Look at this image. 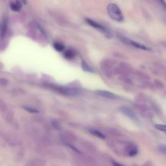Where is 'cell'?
<instances>
[{
  "label": "cell",
  "instance_id": "cell-1",
  "mask_svg": "<svg viewBox=\"0 0 166 166\" xmlns=\"http://www.w3.org/2000/svg\"><path fill=\"white\" fill-rule=\"evenodd\" d=\"M107 11L108 15L112 19L118 22H121L124 20L123 15L120 9L114 3H110L107 6Z\"/></svg>",
  "mask_w": 166,
  "mask_h": 166
},
{
  "label": "cell",
  "instance_id": "cell-2",
  "mask_svg": "<svg viewBox=\"0 0 166 166\" xmlns=\"http://www.w3.org/2000/svg\"><path fill=\"white\" fill-rule=\"evenodd\" d=\"M59 90L64 93V94L68 95V96H75L81 93V90L79 89H77L75 88H70V87H66L63 86L60 87L59 88Z\"/></svg>",
  "mask_w": 166,
  "mask_h": 166
},
{
  "label": "cell",
  "instance_id": "cell-3",
  "mask_svg": "<svg viewBox=\"0 0 166 166\" xmlns=\"http://www.w3.org/2000/svg\"><path fill=\"white\" fill-rule=\"evenodd\" d=\"M120 110L121 112H123L125 116L129 117L130 119H131L132 120L134 121H138V118L137 116L136 115L135 113H134V112L131 108L127 107H121L120 108Z\"/></svg>",
  "mask_w": 166,
  "mask_h": 166
},
{
  "label": "cell",
  "instance_id": "cell-4",
  "mask_svg": "<svg viewBox=\"0 0 166 166\" xmlns=\"http://www.w3.org/2000/svg\"><path fill=\"white\" fill-rule=\"evenodd\" d=\"M86 21L87 23H88L89 25H90L91 26H92V27H94V28H96V29H97L101 31V32L104 33H105V34L108 33V30H107L104 26H102V25H101L100 23H97V22H96V21H93V20H90V19H88V18L86 19Z\"/></svg>",
  "mask_w": 166,
  "mask_h": 166
},
{
  "label": "cell",
  "instance_id": "cell-5",
  "mask_svg": "<svg viewBox=\"0 0 166 166\" xmlns=\"http://www.w3.org/2000/svg\"><path fill=\"white\" fill-rule=\"evenodd\" d=\"M97 93L99 96H100L102 97L110 99H115L116 97V96L113 93L106 91V90H97Z\"/></svg>",
  "mask_w": 166,
  "mask_h": 166
},
{
  "label": "cell",
  "instance_id": "cell-6",
  "mask_svg": "<svg viewBox=\"0 0 166 166\" xmlns=\"http://www.w3.org/2000/svg\"><path fill=\"white\" fill-rule=\"evenodd\" d=\"M128 42H129V44L133 45L134 47H137V48L138 49H141V50H145V51H149L150 49L148 47L144 45H142L141 44H139L136 42H134V41H132V40H127Z\"/></svg>",
  "mask_w": 166,
  "mask_h": 166
},
{
  "label": "cell",
  "instance_id": "cell-7",
  "mask_svg": "<svg viewBox=\"0 0 166 166\" xmlns=\"http://www.w3.org/2000/svg\"><path fill=\"white\" fill-rule=\"evenodd\" d=\"M11 9L12 11L14 12H20L21 9V3L19 1L17 0L15 3H12L11 4Z\"/></svg>",
  "mask_w": 166,
  "mask_h": 166
},
{
  "label": "cell",
  "instance_id": "cell-8",
  "mask_svg": "<svg viewBox=\"0 0 166 166\" xmlns=\"http://www.w3.org/2000/svg\"><path fill=\"white\" fill-rule=\"evenodd\" d=\"M90 132L91 134H93V135L96 136H97L101 139H105V136H104V134H102L100 131H99L96 129H90Z\"/></svg>",
  "mask_w": 166,
  "mask_h": 166
},
{
  "label": "cell",
  "instance_id": "cell-9",
  "mask_svg": "<svg viewBox=\"0 0 166 166\" xmlns=\"http://www.w3.org/2000/svg\"><path fill=\"white\" fill-rule=\"evenodd\" d=\"M81 67H82V69L85 71V72H90V73H92L93 72V69H92V68H90L88 64L84 61V60H83L82 61V63H81Z\"/></svg>",
  "mask_w": 166,
  "mask_h": 166
},
{
  "label": "cell",
  "instance_id": "cell-10",
  "mask_svg": "<svg viewBox=\"0 0 166 166\" xmlns=\"http://www.w3.org/2000/svg\"><path fill=\"white\" fill-rule=\"evenodd\" d=\"M53 47H54V48L55 50H56L58 51H59V52H62V51H64V50L65 48L64 45H63L62 44H61V43H59V42L54 43Z\"/></svg>",
  "mask_w": 166,
  "mask_h": 166
},
{
  "label": "cell",
  "instance_id": "cell-11",
  "mask_svg": "<svg viewBox=\"0 0 166 166\" xmlns=\"http://www.w3.org/2000/svg\"><path fill=\"white\" fill-rule=\"evenodd\" d=\"M75 52L72 50H68L66 51V52L64 53V57L68 59H73L75 57Z\"/></svg>",
  "mask_w": 166,
  "mask_h": 166
},
{
  "label": "cell",
  "instance_id": "cell-12",
  "mask_svg": "<svg viewBox=\"0 0 166 166\" xmlns=\"http://www.w3.org/2000/svg\"><path fill=\"white\" fill-rule=\"evenodd\" d=\"M138 153V149L136 146H132L130 148V150H129V155L130 156H134L136 155V154Z\"/></svg>",
  "mask_w": 166,
  "mask_h": 166
},
{
  "label": "cell",
  "instance_id": "cell-13",
  "mask_svg": "<svg viewBox=\"0 0 166 166\" xmlns=\"http://www.w3.org/2000/svg\"><path fill=\"white\" fill-rule=\"evenodd\" d=\"M25 110H26L27 111L31 112V113H38V110H36V108L30 107H24Z\"/></svg>",
  "mask_w": 166,
  "mask_h": 166
},
{
  "label": "cell",
  "instance_id": "cell-14",
  "mask_svg": "<svg viewBox=\"0 0 166 166\" xmlns=\"http://www.w3.org/2000/svg\"><path fill=\"white\" fill-rule=\"evenodd\" d=\"M155 127L157 129H159V130H161V131H163V132L165 131V125H164L157 124V125H155Z\"/></svg>",
  "mask_w": 166,
  "mask_h": 166
},
{
  "label": "cell",
  "instance_id": "cell-15",
  "mask_svg": "<svg viewBox=\"0 0 166 166\" xmlns=\"http://www.w3.org/2000/svg\"><path fill=\"white\" fill-rule=\"evenodd\" d=\"M6 28H7V22L5 20L3 23V26H2V36H3L5 33V31H6Z\"/></svg>",
  "mask_w": 166,
  "mask_h": 166
},
{
  "label": "cell",
  "instance_id": "cell-16",
  "mask_svg": "<svg viewBox=\"0 0 166 166\" xmlns=\"http://www.w3.org/2000/svg\"><path fill=\"white\" fill-rule=\"evenodd\" d=\"M159 151H160V152H161V153H162L163 154L165 155V154H166V149H165V145H160L159 147Z\"/></svg>",
  "mask_w": 166,
  "mask_h": 166
},
{
  "label": "cell",
  "instance_id": "cell-17",
  "mask_svg": "<svg viewBox=\"0 0 166 166\" xmlns=\"http://www.w3.org/2000/svg\"><path fill=\"white\" fill-rule=\"evenodd\" d=\"M159 1L163 4V5L164 6H165V2H164V0H159Z\"/></svg>",
  "mask_w": 166,
  "mask_h": 166
}]
</instances>
